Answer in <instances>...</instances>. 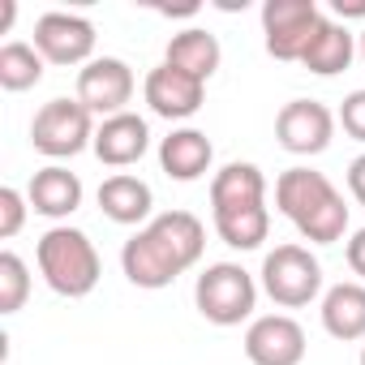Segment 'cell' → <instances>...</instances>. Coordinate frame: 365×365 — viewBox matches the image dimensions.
<instances>
[{"label":"cell","instance_id":"f1b7e54d","mask_svg":"<svg viewBox=\"0 0 365 365\" xmlns=\"http://www.w3.org/2000/svg\"><path fill=\"white\" fill-rule=\"evenodd\" d=\"M361 61H365V35H361Z\"/></svg>","mask_w":365,"mask_h":365},{"label":"cell","instance_id":"7a4b0ae2","mask_svg":"<svg viewBox=\"0 0 365 365\" xmlns=\"http://www.w3.org/2000/svg\"><path fill=\"white\" fill-rule=\"evenodd\" d=\"M275 207L314 245H335L348 232V207H344L339 190L314 168H288L275 180Z\"/></svg>","mask_w":365,"mask_h":365},{"label":"cell","instance_id":"d6986e66","mask_svg":"<svg viewBox=\"0 0 365 365\" xmlns=\"http://www.w3.org/2000/svg\"><path fill=\"white\" fill-rule=\"evenodd\" d=\"M322 327L331 339H365V284H335L322 297Z\"/></svg>","mask_w":365,"mask_h":365},{"label":"cell","instance_id":"5b68a950","mask_svg":"<svg viewBox=\"0 0 365 365\" xmlns=\"http://www.w3.org/2000/svg\"><path fill=\"white\" fill-rule=\"evenodd\" d=\"M262 292L284 305V309H301L322 292V267L305 245H275L262 258Z\"/></svg>","mask_w":365,"mask_h":365},{"label":"cell","instance_id":"d4e9b609","mask_svg":"<svg viewBox=\"0 0 365 365\" xmlns=\"http://www.w3.org/2000/svg\"><path fill=\"white\" fill-rule=\"evenodd\" d=\"M339 125L348 138L365 142V91H352L344 103H339Z\"/></svg>","mask_w":365,"mask_h":365},{"label":"cell","instance_id":"ac0fdd59","mask_svg":"<svg viewBox=\"0 0 365 365\" xmlns=\"http://www.w3.org/2000/svg\"><path fill=\"white\" fill-rule=\"evenodd\" d=\"M224 52H220V39L202 26H190V31H180L168 39V52H163V65L180 69V73H190L198 82H207L215 69H220Z\"/></svg>","mask_w":365,"mask_h":365},{"label":"cell","instance_id":"484cf974","mask_svg":"<svg viewBox=\"0 0 365 365\" xmlns=\"http://www.w3.org/2000/svg\"><path fill=\"white\" fill-rule=\"evenodd\" d=\"M348 190H352V198L365 207V155H356V159L348 163Z\"/></svg>","mask_w":365,"mask_h":365},{"label":"cell","instance_id":"30bf717a","mask_svg":"<svg viewBox=\"0 0 365 365\" xmlns=\"http://www.w3.org/2000/svg\"><path fill=\"white\" fill-rule=\"evenodd\" d=\"M35 48L52 65H91L95 52V26L82 14H43L35 22Z\"/></svg>","mask_w":365,"mask_h":365},{"label":"cell","instance_id":"3957f363","mask_svg":"<svg viewBox=\"0 0 365 365\" xmlns=\"http://www.w3.org/2000/svg\"><path fill=\"white\" fill-rule=\"evenodd\" d=\"M35 258H39L43 284L56 297H69V301L91 297L99 275H103L99 250L82 228H48L39 237V245H35Z\"/></svg>","mask_w":365,"mask_h":365},{"label":"cell","instance_id":"9a60e30c","mask_svg":"<svg viewBox=\"0 0 365 365\" xmlns=\"http://www.w3.org/2000/svg\"><path fill=\"white\" fill-rule=\"evenodd\" d=\"M26 202L35 207V215H48V220H65L82 207V180L78 172L61 168V163H48L31 176V190H26Z\"/></svg>","mask_w":365,"mask_h":365},{"label":"cell","instance_id":"ffe728a7","mask_svg":"<svg viewBox=\"0 0 365 365\" xmlns=\"http://www.w3.org/2000/svg\"><path fill=\"white\" fill-rule=\"evenodd\" d=\"M352 52H356V39H352V31L327 18V22L318 26L314 43L305 48L301 65H305L309 73H318V78H335V73H344V69L352 65Z\"/></svg>","mask_w":365,"mask_h":365},{"label":"cell","instance_id":"4316f807","mask_svg":"<svg viewBox=\"0 0 365 365\" xmlns=\"http://www.w3.org/2000/svg\"><path fill=\"white\" fill-rule=\"evenodd\" d=\"M348 267H352V275L365 279V228L352 232V241H348Z\"/></svg>","mask_w":365,"mask_h":365},{"label":"cell","instance_id":"8992f818","mask_svg":"<svg viewBox=\"0 0 365 365\" xmlns=\"http://www.w3.org/2000/svg\"><path fill=\"white\" fill-rule=\"evenodd\" d=\"M31 146L48 159H73L95 146L91 112L82 108V99H48L31 120Z\"/></svg>","mask_w":365,"mask_h":365},{"label":"cell","instance_id":"2e32d148","mask_svg":"<svg viewBox=\"0 0 365 365\" xmlns=\"http://www.w3.org/2000/svg\"><path fill=\"white\" fill-rule=\"evenodd\" d=\"M211 159H215V146H211V138L202 129H172L159 142V168L172 180H198V176H207Z\"/></svg>","mask_w":365,"mask_h":365},{"label":"cell","instance_id":"f546056e","mask_svg":"<svg viewBox=\"0 0 365 365\" xmlns=\"http://www.w3.org/2000/svg\"><path fill=\"white\" fill-rule=\"evenodd\" d=\"M361 365H365V348H361Z\"/></svg>","mask_w":365,"mask_h":365},{"label":"cell","instance_id":"8fae6325","mask_svg":"<svg viewBox=\"0 0 365 365\" xmlns=\"http://www.w3.org/2000/svg\"><path fill=\"white\" fill-rule=\"evenodd\" d=\"M305 348V331L288 314H262L245 331V356L254 365H301Z\"/></svg>","mask_w":365,"mask_h":365},{"label":"cell","instance_id":"7c38bea8","mask_svg":"<svg viewBox=\"0 0 365 365\" xmlns=\"http://www.w3.org/2000/svg\"><path fill=\"white\" fill-rule=\"evenodd\" d=\"M142 95H146V103H150L155 116H163V120H190V116L202 108L207 82L180 73V69H172V65H159V69L146 73Z\"/></svg>","mask_w":365,"mask_h":365},{"label":"cell","instance_id":"7402d4cb","mask_svg":"<svg viewBox=\"0 0 365 365\" xmlns=\"http://www.w3.org/2000/svg\"><path fill=\"white\" fill-rule=\"evenodd\" d=\"M39 78H43V56L35 43L14 39L0 48V86L5 91H31Z\"/></svg>","mask_w":365,"mask_h":365},{"label":"cell","instance_id":"ba28073f","mask_svg":"<svg viewBox=\"0 0 365 365\" xmlns=\"http://www.w3.org/2000/svg\"><path fill=\"white\" fill-rule=\"evenodd\" d=\"M78 99L91 116H120L133 99V69L120 56H95L78 69Z\"/></svg>","mask_w":365,"mask_h":365},{"label":"cell","instance_id":"603a6c76","mask_svg":"<svg viewBox=\"0 0 365 365\" xmlns=\"http://www.w3.org/2000/svg\"><path fill=\"white\" fill-rule=\"evenodd\" d=\"M31 297V275H26V262L5 250L0 254V314H18Z\"/></svg>","mask_w":365,"mask_h":365},{"label":"cell","instance_id":"83f0119b","mask_svg":"<svg viewBox=\"0 0 365 365\" xmlns=\"http://www.w3.org/2000/svg\"><path fill=\"white\" fill-rule=\"evenodd\" d=\"M331 9L339 18H365V0H331Z\"/></svg>","mask_w":365,"mask_h":365},{"label":"cell","instance_id":"4fadbf2b","mask_svg":"<svg viewBox=\"0 0 365 365\" xmlns=\"http://www.w3.org/2000/svg\"><path fill=\"white\" fill-rule=\"evenodd\" d=\"M250 207H267V176L258 163H228L215 172L211 180V211L228 215V211H250Z\"/></svg>","mask_w":365,"mask_h":365},{"label":"cell","instance_id":"6da1fadb","mask_svg":"<svg viewBox=\"0 0 365 365\" xmlns=\"http://www.w3.org/2000/svg\"><path fill=\"white\" fill-rule=\"evenodd\" d=\"M207 250V228L194 211H168V215H155L146 228H138L125 250H120V267H125V279L133 288H168L176 275H185L190 267H198Z\"/></svg>","mask_w":365,"mask_h":365},{"label":"cell","instance_id":"cb8c5ba5","mask_svg":"<svg viewBox=\"0 0 365 365\" xmlns=\"http://www.w3.org/2000/svg\"><path fill=\"white\" fill-rule=\"evenodd\" d=\"M22 224H26V198L14 185H5V190H0V237H5V241L18 237Z\"/></svg>","mask_w":365,"mask_h":365},{"label":"cell","instance_id":"52a82bcc","mask_svg":"<svg viewBox=\"0 0 365 365\" xmlns=\"http://www.w3.org/2000/svg\"><path fill=\"white\" fill-rule=\"evenodd\" d=\"M327 22V14L314 0H267L262 5V35H267V52L275 61H297L305 56V48L314 43L318 26Z\"/></svg>","mask_w":365,"mask_h":365},{"label":"cell","instance_id":"277c9868","mask_svg":"<svg viewBox=\"0 0 365 365\" xmlns=\"http://www.w3.org/2000/svg\"><path fill=\"white\" fill-rule=\"evenodd\" d=\"M194 305L215 327H241L258 305V284L237 262H215L194 284Z\"/></svg>","mask_w":365,"mask_h":365},{"label":"cell","instance_id":"5bb4252c","mask_svg":"<svg viewBox=\"0 0 365 365\" xmlns=\"http://www.w3.org/2000/svg\"><path fill=\"white\" fill-rule=\"evenodd\" d=\"M146 146H150V129H146V120L133 116V112L108 116V120L95 129V155H99V163H108V168H129V163H138V159L146 155Z\"/></svg>","mask_w":365,"mask_h":365},{"label":"cell","instance_id":"e0dca14e","mask_svg":"<svg viewBox=\"0 0 365 365\" xmlns=\"http://www.w3.org/2000/svg\"><path fill=\"white\" fill-rule=\"evenodd\" d=\"M150 207H155V194H150L146 180L133 176V172H116V176H108L99 185V211L112 224L133 228V224H142L150 215Z\"/></svg>","mask_w":365,"mask_h":365},{"label":"cell","instance_id":"44dd1931","mask_svg":"<svg viewBox=\"0 0 365 365\" xmlns=\"http://www.w3.org/2000/svg\"><path fill=\"white\" fill-rule=\"evenodd\" d=\"M215 232L224 245L232 250H258L271 232V211L267 207H250V211H228V215H215Z\"/></svg>","mask_w":365,"mask_h":365},{"label":"cell","instance_id":"9c48e42d","mask_svg":"<svg viewBox=\"0 0 365 365\" xmlns=\"http://www.w3.org/2000/svg\"><path fill=\"white\" fill-rule=\"evenodd\" d=\"M275 138L292 155H322L335 138V116L318 99H292L275 116Z\"/></svg>","mask_w":365,"mask_h":365}]
</instances>
